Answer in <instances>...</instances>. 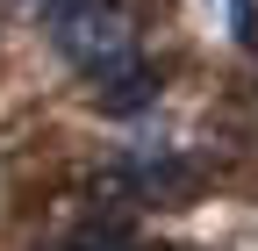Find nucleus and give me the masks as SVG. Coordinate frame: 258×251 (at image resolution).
Returning <instances> with one entry per match:
<instances>
[{"instance_id": "obj_1", "label": "nucleus", "mask_w": 258, "mask_h": 251, "mask_svg": "<svg viewBox=\"0 0 258 251\" xmlns=\"http://www.w3.org/2000/svg\"><path fill=\"white\" fill-rule=\"evenodd\" d=\"M50 50H57L79 79H101V72L122 65L137 43H129V22L108 8V0H72V8L50 15Z\"/></svg>"}, {"instance_id": "obj_2", "label": "nucleus", "mask_w": 258, "mask_h": 251, "mask_svg": "<svg viewBox=\"0 0 258 251\" xmlns=\"http://www.w3.org/2000/svg\"><path fill=\"white\" fill-rule=\"evenodd\" d=\"M151 101H158V65H144L137 50L93 79V108H101V115H144Z\"/></svg>"}, {"instance_id": "obj_3", "label": "nucleus", "mask_w": 258, "mask_h": 251, "mask_svg": "<svg viewBox=\"0 0 258 251\" xmlns=\"http://www.w3.org/2000/svg\"><path fill=\"white\" fill-rule=\"evenodd\" d=\"M186 179H194L186 158H129V165L115 172V194H122V201H158V194H179Z\"/></svg>"}, {"instance_id": "obj_4", "label": "nucleus", "mask_w": 258, "mask_h": 251, "mask_svg": "<svg viewBox=\"0 0 258 251\" xmlns=\"http://www.w3.org/2000/svg\"><path fill=\"white\" fill-rule=\"evenodd\" d=\"M129 244V215H108V223H86L64 251H122Z\"/></svg>"}, {"instance_id": "obj_5", "label": "nucleus", "mask_w": 258, "mask_h": 251, "mask_svg": "<svg viewBox=\"0 0 258 251\" xmlns=\"http://www.w3.org/2000/svg\"><path fill=\"white\" fill-rule=\"evenodd\" d=\"M222 22H230V36H237V43H251V29H258L251 0H222Z\"/></svg>"}, {"instance_id": "obj_6", "label": "nucleus", "mask_w": 258, "mask_h": 251, "mask_svg": "<svg viewBox=\"0 0 258 251\" xmlns=\"http://www.w3.org/2000/svg\"><path fill=\"white\" fill-rule=\"evenodd\" d=\"M22 8H36V15H43V22H50V15H57V8H72V0H22Z\"/></svg>"}]
</instances>
